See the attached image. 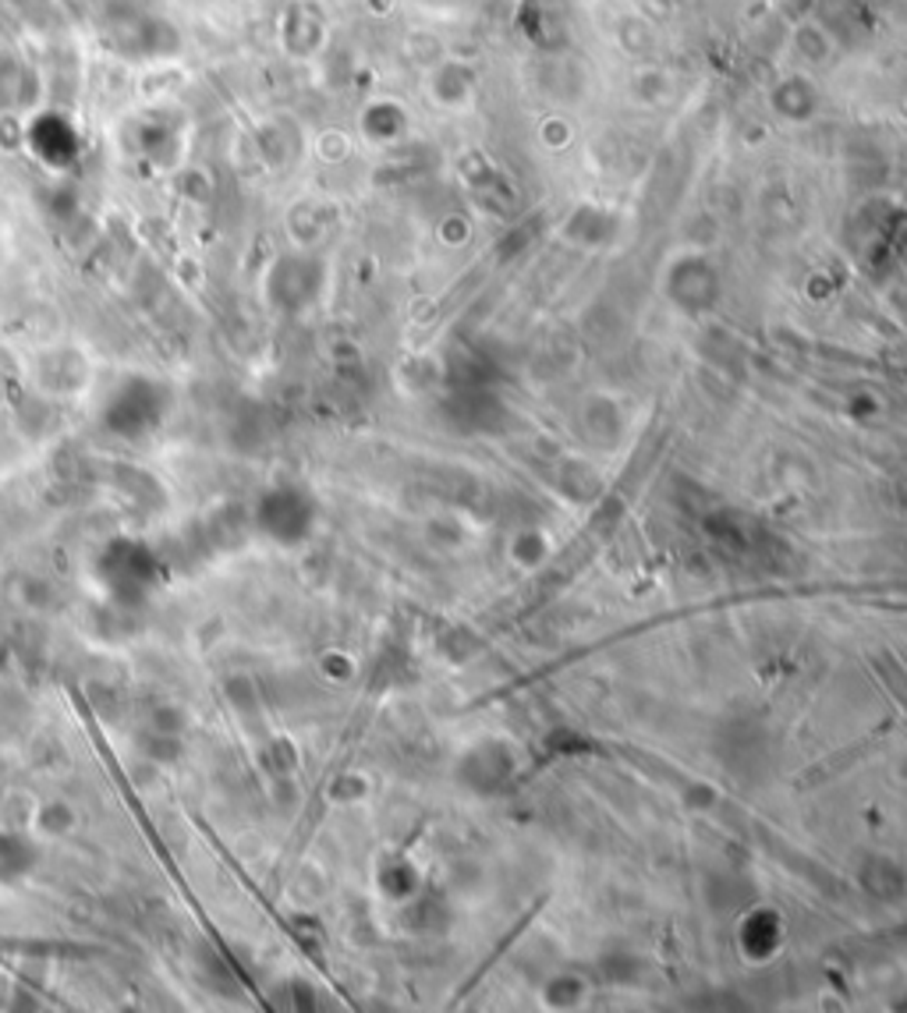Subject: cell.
Here are the masks:
<instances>
[{
  "instance_id": "obj_3",
  "label": "cell",
  "mask_w": 907,
  "mask_h": 1013,
  "mask_svg": "<svg viewBox=\"0 0 907 1013\" xmlns=\"http://www.w3.org/2000/svg\"><path fill=\"white\" fill-rule=\"evenodd\" d=\"M36 865V847L18 833H0V883H14Z\"/></svg>"
},
{
  "instance_id": "obj_1",
  "label": "cell",
  "mask_w": 907,
  "mask_h": 1013,
  "mask_svg": "<svg viewBox=\"0 0 907 1013\" xmlns=\"http://www.w3.org/2000/svg\"><path fill=\"white\" fill-rule=\"evenodd\" d=\"M100 568L110 592L118 596H146L152 578H157V560L139 542H110Z\"/></svg>"
},
{
  "instance_id": "obj_2",
  "label": "cell",
  "mask_w": 907,
  "mask_h": 1013,
  "mask_svg": "<svg viewBox=\"0 0 907 1013\" xmlns=\"http://www.w3.org/2000/svg\"><path fill=\"white\" fill-rule=\"evenodd\" d=\"M157 419H160V401L149 383H131L118 401H110L107 412L110 429H118L121 436H139Z\"/></svg>"
}]
</instances>
